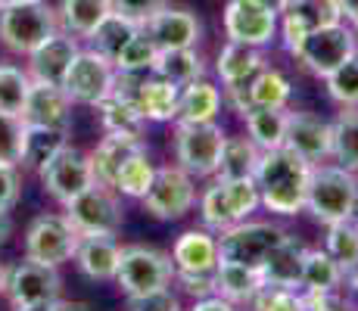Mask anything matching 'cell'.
Masks as SVG:
<instances>
[{
    "label": "cell",
    "instance_id": "1",
    "mask_svg": "<svg viewBox=\"0 0 358 311\" xmlns=\"http://www.w3.org/2000/svg\"><path fill=\"white\" fill-rule=\"evenodd\" d=\"M312 162L296 156L293 150L278 147L265 150L256 168V187L259 199L274 215H296L306 209L308 178H312Z\"/></svg>",
    "mask_w": 358,
    "mask_h": 311
},
{
    "label": "cell",
    "instance_id": "2",
    "mask_svg": "<svg viewBox=\"0 0 358 311\" xmlns=\"http://www.w3.org/2000/svg\"><path fill=\"white\" fill-rule=\"evenodd\" d=\"M358 205V178L355 171L343 165H315L308 178L306 209L312 212L321 224L355 218Z\"/></svg>",
    "mask_w": 358,
    "mask_h": 311
},
{
    "label": "cell",
    "instance_id": "3",
    "mask_svg": "<svg viewBox=\"0 0 358 311\" xmlns=\"http://www.w3.org/2000/svg\"><path fill=\"white\" fill-rule=\"evenodd\" d=\"M59 31V19L47 0H22L0 10V44L10 53L29 57Z\"/></svg>",
    "mask_w": 358,
    "mask_h": 311
},
{
    "label": "cell",
    "instance_id": "4",
    "mask_svg": "<svg viewBox=\"0 0 358 311\" xmlns=\"http://www.w3.org/2000/svg\"><path fill=\"white\" fill-rule=\"evenodd\" d=\"M290 53L315 78H327L334 68H340L343 62H349L358 53V34L346 22L321 25V29L308 31Z\"/></svg>",
    "mask_w": 358,
    "mask_h": 311
},
{
    "label": "cell",
    "instance_id": "5",
    "mask_svg": "<svg viewBox=\"0 0 358 311\" xmlns=\"http://www.w3.org/2000/svg\"><path fill=\"white\" fill-rule=\"evenodd\" d=\"M115 280L125 289V296H147L156 289H169L175 280V261L171 255L147 246H125L119 255Z\"/></svg>",
    "mask_w": 358,
    "mask_h": 311
},
{
    "label": "cell",
    "instance_id": "6",
    "mask_svg": "<svg viewBox=\"0 0 358 311\" xmlns=\"http://www.w3.org/2000/svg\"><path fill=\"white\" fill-rule=\"evenodd\" d=\"M66 218L78 237H115L122 231V205L113 187L103 184H91L85 193L69 199Z\"/></svg>",
    "mask_w": 358,
    "mask_h": 311
},
{
    "label": "cell",
    "instance_id": "7",
    "mask_svg": "<svg viewBox=\"0 0 358 311\" xmlns=\"http://www.w3.org/2000/svg\"><path fill=\"white\" fill-rule=\"evenodd\" d=\"M290 233L284 227L271 224V221H237V224L224 227L218 237V259L222 261H237V265L259 268L265 255Z\"/></svg>",
    "mask_w": 358,
    "mask_h": 311
},
{
    "label": "cell",
    "instance_id": "8",
    "mask_svg": "<svg viewBox=\"0 0 358 311\" xmlns=\"http://www.w3.org/2000/svg\"><path fill=\"white\" fill-rule=\"evenodd\" d=\"M222 124L215 122H199V124H178L175 131V156L178 165L187 171L190 178H209L218 171V159L224 150Z\"/></svg>",
    "mask_w": 358,
    "mask_h": 311
},
{
    "label": "cell",
    "instance_id": "9",
    "mask_svg": "<svg viewBox=\"0 0 358 311\" xmlns=\"http://www.w3.org/2000/svg\"><path fill=\"white\" fill-rule=\"evenodd\" d=\"M224 34L234 44L265 47L278 38L280 13L268 0H228L224 3Z\"/></svg>",
    "mask_w": 358,
    "mask_h": 311
},
{
    "label": "cell",
    "instance_id": "10",
    "mask_svg": "<svg viewBox=\"0 0 358 311\" xmlns=\"http://www.w3.org/2000/svg\"><path fill=\"white\" fill-rule=\"evenodd\" d=\"M115 66L97 50H78L63 78V91L72 103L85 106H100L115 87Z\"/></svg>",
    "mask_w": 358,
    "mask_h": 311
},
{
    "label": "cell",
    "instance_id": "11",
    "mask_svg": "<svg viewBox=\"0 0 358 311\" xmlns=\"http://www.w3.org/2000/svg\"><path fill=\"white\" fill-rule=\"evenodd\" d=\"M196 203V187L194 178L181 168V165H165V168H156L153 184L143 193V209L159 221H178L184 218Z\"/></svg>",
    "mask_w": 358,
    "mask_h": 311
},
{
    "label": "cell",
    "instance_id": "12",
    "mask_svg": "<svg viewBox=\"0 0 358 311\" xmlns=\"http://www.w3.org/2000/svg\"><path fill=\"white\" fill-rule=\"evenodd\" d=\"M78 240V231L69 224L66 215H41L31 221L29 233H25V259L59 268L63 261L75 259Z\"/></svg>",
    "mask_w": 358,
    "mask_h": 311
},
{
    "label": "cell",
    "instance_id": "13",
    "mask_svg": "<svg viewBox=\"0 0 358 311\" xmlns=\"http://www.w3.org/2000/svg\"><path fill=\"white\" fill-rule=\"evenodd\" d=\"M41 181H44V190L50 193L57 203H69L72 196L85 193L94 181V168H91V156H85L75 147H63L50 162L41 168Z\"/></svg>",
    "mask_w": 358,
    "mask_h": 311
},
{
    "label": "cell",
    "instance_id": "14",
    "mask_svg": "<svg viewBox=\"0 0 358 311\" xmlns=\"http://www.w3.org/2000/svg\"><path fill=\"white\" fill-rule=\"evenodd\" d=\"M63 280H59L57 268L41 265V261H19V265L6 268V289L13 305H31V302H57Z\"/></svg>",
    "mask_w": 358,
    "mask_h": 311
},
{
    "label": "cell",
    "instance_id": "15",
    "mask_svg": "<svg viewBox=\"0 0 358 311\" xmlns=\"http://www.w3.org/2000/svg\"><path fill=\"white\" fill-rule=\"evenodd\" d=\"M284 147L306 162L321 165L324 159H330V124L308 113H287Z\"/></svg>",
    "mask_w": 358,
    "mask_h": 311
},
{
    "label": "cell",
    "instance_id": "16",
    "mask_svg": "<svg viewBox=\"0 0 358 311\" xmlns=\"http://www.w3.org/2000/svg\"><path fill=\"white\" fill-rule=\"evenodd\" d=\"M75 53H78V38L59 29L53 38H47L38 50L29 53V75L31 81H44V85H63L69 66H72Z\"/></svg>",
    "mask_w": 358,
    "mask_h": 311
},
{
    "label": "cell",
    "instance_id": "17",
    "mask_svg": "<svg viewBox=\"0 0 358 311\" xmlns=\"http://www.w3.org/2000/svg\"><path fill=\"white\" fill-rule=\"evenodd\" d=\"M143 31L153 38V44L159 50H178V47H196L199 34H203V25L190 10H181V6H162Z\"/></svg>",
    "mask_w": 358,
    "mask_h": 311
},
{
    "label": "cell",
    "instance_id": "18",
    "mask_svg": "<svg viewBox=\"0 0 358 311\" xmlns=\"http://www.w3.org/2000/svg\"><path fill=\"white\" fill-rule=\"evenodd\" d=\"M72 119V100L63 91V85H44V81H31L29 100L22 109L25 124H44V128H66Z\"/></svg>",
    "mask_w": 358,
    "mask_h": 311
},
{
    "label": "cell",
    "instance_id": "19",
    "mask_svg": "<svg viewBox=\"0 0 358 311\" xmlns=\"http://www.w3.org/2000/svg\"><path fill=\"white\" fill-rule=\"evenodd\" d=\"M228 100L234 103L240 115L252 106H268V109H284L287 100H290V78L280 75L278 68H262L256 78L250 81L240 91H228Z\"/></svg>",
    "mask_w": 358,
    "mask_h": 311
},
{
    "label": "cell",
    "instance_id": "20",
    "mask_svg": "<svg viewBox=\"0 0 358 311\" xmlns=\"http://www.w3.org/2000/svg\"><path fill=\"white\" fill-rule=\"evenodd\" d=\"M262 68H265V57L259 53V47L234 44V41H228V47L218 53V62H215V72H218V78H222L224 91H240V87H246Z\"/></svg>",
    "mask_w": 358,
    "mask_h": 311
},
{
    "label": "cell",
    "instance_id": "21",
    "mask_svg": "<svg viewBox=\"0 0 358 311\" xmlns=\"http://www.w3.org/2000/svg\"><path fill=\"white\" fill-rule=\"evenodd\" d=\"M302 259H306V249L296 243V237H287L284 243H278L265 255V261L259 265V274H262V280H265V287L299 289Z\"/></svg>",
    "mask_w": 358,
    "mask_h": 311
},
{
    "label": "cell",
    "instance_id": "22",
    "mask_svg": "<svg viewBox=\"0 0 358 311\" xmlns=\"http://www.w3.org/2000/svg\"><path fill=\"white\" fill-rule=\"evenodd\" d=\"M122 246L113 237H81L75 249V265L91 280H115Z\"/></svg>",
    "mask_w": 358,
    "mask_h": 311
},
{
    "label": "cell",
    "instance_id": "23",
    "mask_svg": "<svg viewBox=\"0 0 358 311\" xmlns=\"http://www.w3.org/2000/svg\"><path fill=\"white\" fill-rule=\"evenodd\" d=\"M175 271H199L212 274L218 265V240L206 231H184L171 249Z\"/></svg>",
    "mask_w": 358,
    "mask_h": 311
},
{
    "label": "cell",
    "instance_id": "24",
    "mask_svg": "<svg viewBox=\"0 0 358 311\" xmlns=\"http://www.w3.org/2000/svg\"><path fill=\"white\" fill-rule=\"evenodd\" d=\"M212 277H215V296L234 302V305H240V302H252L259 296V289L265 287L259 268L237 265V261H222V259H218Z\"/></svg>",
    "mask_w": 358,
    "mask_h": 311
},
{
    "label": "cell",
    "instance_id": "25",
    "mask_svg": "<svg viewBox=\"0 0 358 311\" xmlns=\"http://www.w3.org/2000/svg\"><path fill=\"white\" fill-rule=\"evenodd\" d=\"M137 109L143 113L147 122H171L178 115V100H181V87L171 81L159 78H141L137 81Z\"/></svg>",
    "mask_w": 358,
    "mask_h": 311
},
{
    "label": "cell",
    "instance_id": "26",
    "mask_svg": "<svg viewBox=\"0 0 358 311\" xmlns=\"http://www.w3.org/2000/svg\"><path fill=\"white\" fill-rule=\"evenodd\" d=\"M137 150H143L141 137H125V134H106L100 140V147L91 153V168H94V181L103 187H113L115 175H119L122 162L128 156H134Z\"/></svg>",
    "mask_w": 358,
    "mask_h": 311
},
{
    "label": "cell",
    "instance_id": "27",
    "mask_svg": "<svg viewBox=\"0 0 358 311\" xmlns=\"http://www.w3.org/2000/svg\"><path fill=\"white\" fill-rule=\"evenodd\" d=\"M218 109H222V91L209 81H190L181 87V100H178V124H199V122H215Z\"/></svg>",
    "mask_w": 358,
    "mask_h": 311
},
{
    "label": "cell",
    "instance_id": "28",
    "mask_svg": "<svg viewBox=\"0 0 358 311\" xmlns=\"http://www.w3.org/2000/svg\"><path fill=\"white\" fill-rule=\"evenodd\" d=\"M109 13H113V0H59L57 3L59 29L75 38H91V31Z\"/></svg>",
    "mask_w": 358,
    "mask_h": 311
},
{
    "label": "cell",
    "instance_id": "29",
    "mask_svg": "<svg viewBox=\"0 0 358 311\" xmlns=\"http://www.w3.org/2000/svg\"><path fill=\"white\" fill-rule=\"evenodd\" d=\"M343 265L327 252V249H306L302 259V280L299 289L302 293H334L343 283Z\"/></svg>",
    "mask_w": 358,
    "mask_h": 311
},
{
    "label": "cell",
    "instance_id": "30",
    "mask_svg": "<svg viewBox=\"0 0 358 311\" xmlns=\"http://www.w3.org/2000/svg\"><path fill=\"white\" fill-rule=\"evenodd\" d=\"M100 119L106 134H125V137H141L143 134V113L137 109V100L128 94L113 91L106 100L100 103Z\"/></svg>",
    "mask_w": 358,
    "mask_h": 311
},
{
    "label": "cell",
    "instance_id": "31",
    "mask_svg": "<svg viewBox=\"0 0 358 311\" xmlns=\"http://www.w3.org/2000/svg\"><path fill=\"white\" fill-rule=\"evenodd\" d=\"M66 128H44V124H25L22 140V165L31 171H41L63 147H69Z\"/></svg>",
    "mask_w": 358,
    "mask_h": 311
},
{
    "label": "cell",
    "instance_id": "32",
    "mask_svg": "<svg viewBox=\"0 0 358 311\" xmlns=\"http://www.w3.org/2000/svg\"><path fill=\"white\" fill-rule=\"evenodd\" d=\"M330 159L358 171V106H343V113L330 122Z\"/></svg>",
    "mask_w": 358,
    "mask_h": 311
},
{
    "label": "cell",
    "instance_id": "33",
    "mask_svg": "<svg viewBox=\"0 0 358 311\" xmlns=\"http://www.w3.org/2000/svg\"><path fill=\"white\" fill-rule=\"evenodd\" d=\"M278 13L284 22H293L306 31L321 29V25L343 22L336 0H280Z\"/></svg>",
    "mask_w": 358,
    "mask_h": 311
},
{
    "label": "cell",
    "instance_id": "34",
    "mask_svg": "<svg viewBox=\"0 0 358 311\" xmlns=\"http://www.w3.org/2000/svg\"><path fill=\"white\" fill-rule=\"evenodd\" d=\"M246 119V134L256 147L265 150H278L284 147V131H287V113L284 109H268V106H252L243 113Z\"/></svg>",
    "mask_w": 358,
    "mask_h": 311
},
{
    "label": "cell",
    "instance_id": "35",
    "mask_svg": "<svg viewBox=\"0 0 358 311\" xmlns=\"http://www.w3.org/2000/svg\"><path fill=\"white\" fill-rule=\"evenodd\" d=\"M262 150L250 137H228L222 150V159H218V171L215 175L222 181H237V178H256Z\"/></svg>",
    "mask_w": 358,
    "mask_h": 311
},
{
    "label": "cell",
    "instance_id": "36",
    "mask_svg": "<svg viewBox=\"0 0 358 311\" xmlns=\"http://www.w3.org/2000/svg\"><path fill=\"white\" fill-rule=\"evenodd\" d=\"M141 29H143V25H137L134 19H128V16H122V13L113 10L97 25V29L91 31V38H87V41H91V50H97L100 57H106L109 62H113L122 53V47H125Z\"/></svg>",
    "mask_w": 358,
    "mask_h": 311
},
{
    "label": "cell",
    "instance_id": "37",
    "mask_svg": "<svg viewBox=\"0 0 358 311\" xmlns=\"http://www.w3.org/2000/svg\"><path fill=\"white\" fill-rule=\"evenodd\" d=\"M153 75L171 81V85L184 87L203 75V59L194 47H178V50H159L153 62Z\"/></svg>",
    "mask_w": 358,
    "mask_h": 311
},
{
    "label": "cell",
    "instance_id": "38",
    "mask_svg": "<svg viewBox=\"0 0 358 311\" xmlns=\"http://www.w3.org/2000/svg\"><path fill=\"white\" fill-rule=\"evenodd\" d=\"M153 175H156V168H153V162H150L147 147H143V150H137L134 156H128L125 162H122L113 190L125 193V196H134V199H143V193H147L150 184H153Z\"/></svg>",
    "mask_w": 358,
    "mask_h": 311
},
{
    "label": "cell",
    "instance_id": "39",
    "mask_svg": "<svg viewBox=\"0 0 358 311\" xmlns=\"http://www.w3.org/2000/svg\"><path fill=\"white\" fill-rule=\"evenodd\" d=\"M156 53H159V47H156L153 38L141 29L125 47H122V53L113 59V66H115V72H125V75H147V72H153Z\"/></svg>",
    "mask_w": 358,
    "mask_h": 311
},
{
    "label": "cell",
    "instance_id": "40",
    "mask_svg": "<svg viewBox=\"0 0 358 311\" xmlns=\"http://www.w3.org/2000/svg\"><path fill=\"white\" fill-rule=\"evenodd\" d=\"M29 87H31V75L22 72L19 66L3 62L0 66V113H10L22 119L25 100H29Z\"/></svg>",
    "mask_w": 358,
    "mask_h": 311
},
{
    "label": "cell",
    "instance_id": "41",
    "mask_svg": "<svg viewBox=\"0 0 358 311\" xmlns=\"http://www.w3.org/2000/svg\"><path fill=\"white\" fill-rule=\"evenodd\" d=\"M327 252L343 265V271L358 265V218L327 224Z\"/></svg>",
    "mask_w": 358,
    "mask_h": 311
},
{
    "label": "cell",
    "instance_id": "42",
    "mask_svg": "<svg viewBox=\"0 0 358 311\" xmlns=\"http://www.w3.org/2000/svg\"><path fill=\"white\" fill-rule=\"evenodd\" d=\"M199 215H203L206 227H212V231H218V233H222L224 227L237 224V215H234L228 190H224L222 181H215L209 190L203 193V199H199Z\"/></svg>",
    "mask_w": 358,
    "mask_h": 311
},
{
    "label": "cell",
    "instance_id": "43",
    "mask_svg": "<svg viewBox=\"0 0 358 311\" xmlns=\"http://www.w3.org/2000/svg\"><path fill=\"white\" fill-rule=\"evenodd\" d=\"M327 94L340 106H358V53L327 75Z\"/></svg>",
    "mask_w": 358,
    "mask_h": 311
},
{
    "label": "cell",
    "instance_id": "44",
    "mask_svg": "<svg viewBox=\"0 0 358 311\" xmlns=\"http://www.w3.org/2000/svg\"><path fill=\"white\" fill-rule=\"evenodd\" d=\"M25 122L19 115L0 113V165H22Z\"/></svg>",
    "mask_w": 358,
    "mask_h": 311
},
{
    "label": "cell",
    "instance_id": "45",
    "mask_svg": "<svg viewBox=\"0 0 358 311\" xmlns=\"http://www.w3.org/2000/svg\"><path fill=\"white\" fill-rule=\"evenodd\" d=\"M218 181H222V178H218ZM222 184H224V190H228L231 209H234V215H237V221H246L262 205L256 178H237V181H222Z\"/></svg>",
    "mask_w": 358,
    "mask_h": 311
},
{
    "label": "cell",
    "instance_id": "46",
    "mask_svg": "<svg viewBox=\"0 0 358 311\" xmlns=\"http://www.w3.org/2000/svg\"><path fill=\"white\" fill-rule=\"evenodd\" d=\"M252 305H256V311H306L302 296L287 287H262Z\"/></svg>",
    "mask_w": 358,
    "mask_h": 311
},
{
    "label": "cell",
    "instance_id": "47",
    "mask_svg": "<svg viewBox=\"0 0 358 311\" xmlns=\"http://www.w3.org/2000/svg\"><path fill=\"white\" fill-rule=\"evenodd\" d=\"M162 6H165V0H113V10L134 19L137 25H147Z\"/></svg>",
    "mask_w": 358,
    "mask_h": 311
},
{
    "label": "cell",
    "instance_id": "48",
    "mask_svg": "<svg viewBox=\"0 0 358 311\" xmlns=\"http://www.w3.org/2000/svg\"><path fill=\"white\" fill-rule=\"evenodd\" d=\"M128 311H178V299L171 296V289H156L147 296H131Z\"/></svg>",
    "mask_w": 358,
    "mask_h": 311
},
{
    "label": "cell",
    "instance_id": "49",
    "mask_svg": "<svg viewBox=\"0 0 358 311\" xmlns=\"http://www.w3.org/2000/svg\"><path fill=\"white\" fill-rule=\"evenodd\" d=\"M22 181L16 175V165H0V212H10L19 203Z\"/></svg>",
    "mask_w": 358,
    "mask_h": 311
},
{
    "label": "cell",
    "instance_id": "50",
    "mask_svg": "<svg viewBox=\"0 0 358 311\" xmlns=\"http://www.w3.org/2000/svg\"><path fill=\"white\" fill-rule=\"evenodd\" d=\"M175 280L187 289L190 296L203 299V296H212L215 293V277L212 274H199V271H175Z\"/></svg>",
    "mask_w": 358,
    "mask_h": 311
},
{
    "label": "cell",
    "instance_id": "51",
    "mask_svg": "<svg viewBox=\"0 0 358 311\" xmlns=\"http://www.w3.org/2000/svg\"><path fill=\"white\" fill-rule=\"evenodd\" d=\"M190 311H237V305H234V302H228V299H222V296L212 293V296H203V299H196Z\"/></svg>",
    "mask_w": 358,
    "mask_h": 311
},
{
    "label": "cell",
    "instance_id": "52",
    "mask_svg": "<svg viewBox=\"0 0 358 311\" xmlns=\"http://www.w3.org/2000/svg\"><path fill=\"white\" fill-rule=\"evenodd\" d=\"M302 305H306V311H336L330 305L327 293H302Z\"/></svg>",
    "mask_w": 358,
    "mask_h": 311
},
{
    "label": "cell",
    "instance_id": "53",
    "mask_svg": "<svg viewBox=\"0 0 358 311\" xmlns=\"http://www.w3.org/2000/svg\"><path fill=\"white\" fill-rule=\"evenodd\" d=\"M336 6H340L343 22H349L358 29V0H336Z\"/></svg>",
    "mask_w": 358,
    "mask_h": 311
},
{
    "label": "cell",
    "instance_id": "54",
    "mask_svg": "<svg viewBox=\"0 0 358 311\" xmlns=\"http://www.w3.org/2000/svg\"><path fill=\"white\" fill-rule=\"evenodd\" d=\"M10 233H13V221H10V215H6V212H0V246L10 240Z\"/></svg>",
    "mask_w": 358,
    "mask_h": 311
},
{
    "label": "cell",
    "instance_id": "55",
    "mask_svg": "<svg viewBox=\"0 0 358 311\" xmlns=\"http://www.w3.org/2000/svg\"><path fill=\"white\" fill-rule=\"evenodd\" d=\"M343 283H349V289H352V293H358V265L349 268V271L343 274Z\"/></svg>",
    "mask_w": 358,
    "mask_h": 311
},
{
    "label": "cell",
    "instance_id": "56",
    "mask_svg": "<svg viewBox=\"0 0 358 311\" xmlns=\"http://www.w3.org/2000/svg\"><path fill=\"white\" fill-rule=\"evenodd\" d=\"M16 311H53V302H31V305H16Z\"/></svg>",
    "mask_w": 358,
    "mask_h": 311
},
{
    "label": "cell",
    "instance_id": "57",
    "mask_svg": "<svg viewBox=\"0 0 358 311\" xmlns=\"http://www.w3.org/2000/svg\"><path fill=\"white\" fill-rule=\"evenodd\" d=\"M53 311H85V308H81V305H72V302H53Z\"/></svg>",
    "mask_w": 358,
    "mask_h": 311
},
{
    "label": "cell",
    "instance_id": "58",
    "mask_svg": "<svg viewBox=\"0 0 358 311\" xmlns=\"http://www.w3.org/2000/svg\"><path fill=\"white\" fill-rule=\"evenodd\" d=\"M3 289H6V268L0 265V293H3Z\"/></svg>",
    "mask_w": 358,
    "mask_h": 311
},
{
    "label": "cell",
    "instance_id": "59",
    "mask_svg": "<svg viewBox=\"0 0 358 311\" xmlns=\"http://www.w3.org/2000/svg\"><path fill=\"white\" fill-rule=\"evenodd\" d=\"M13 3H22V0H0V10H3V6H13Z\"/></svg>",
    "mask_w": 358,
    "mask_h": 311
},
{
    "label": "cell",
    "instance_id": "60",
    "mask_svg": "<svg viewBox=\"0 0 358 311\" xmlns=\"http://www.w3.org/2000/svg\"><path fill=\"white\" fill-rule=\"evenodd\" d=\"M268 3H274V6H278V3H280V0H268Z\"/></svg>",
    "mask_w": 358,
    "mask_h": 311
}]
</instances>
